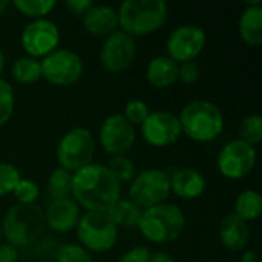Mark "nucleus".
<instances>
[{"label":"nucleus","instance_id":"obj_27","mask_svg":"<svg viewBox=\"0 0 262 262\" xmlns=\"http://www.w3.org/2000/svg\"><path fill=\"white\" fill-rule=\"evenodd\" d=\"M241 141L256 147L262 141V118L258 114L247 115L239 124V137Z\"/></svg>","mask_w":262,"mask_h":262},{"label":"nucleus","instance_id":"obj_18","mask_svg":"<svg viewBox=\"0 0 262 262\" xmlns=\"http://www.w3.org/2000/svg\"><path fill=\"white\" fill-rule=\"evenodd\" d=\"M83 28L92 37H107L118 29V12L111 5H94L83 17Z\"/></svg>","mask_w":262,"mask_h":262},{"label":"nucleus","instance_id":"obj_6","mask_svg":"<svg viewBox=\"0 0 262 262\" xmlns=\"http://www.w3.org/2000/svg\"><path fill=\"white\" fill-rule=\"evenodd\" d=\"M97 143L91 130L86 127H74L68 130L57 144L58 167L74 173L94 161Z\"/></svg>","mask_w":262,"mask_h":262},{"label":"nucleus","instance_id":"obj_32","mask_svg":"<svg viewBox=\"0 0 262 262\" xmlns=\"http://www.w3.org/2000/svg\"><path fill=\"white\" fill-rule=\"evenodd\" d=\"M149 114H150L149 106L143 100L135 98V100H130L126 103L123 117L135 127V126H141L144 123V120L149 117Z\"/></svg>","mask_w":262,"mask_h":262},{"label":"nucleus","instance_id":"obj_26","mask_svg":"<svg viewBox=\"0 0 262 262\" xmlns=\"http://www.w3.org/2000/svg\"><path fill=\"white\" fill-rule=\"evenodd\" d=\"M11 5L26 17L32 20L46 18V15L55 8L57 2L54 0H14Z\"/></svg>","mask_w":262,"mask_h":262},{"label":"nucleus","instance_id":"obj_19","mask_svg":"<svg viewBox=\"0 0 262 262\" xmlns=\"http://www.w3.org/2000/svg\"><path fill=\"white\" fill-rule=\"evenodd\" d=\"M220 241L230 252L244 250L250 241L249 224L235 213L224 216L220 226Z\"/></svg>","mask_w":262,"mask_h":262},{"label":"nucleus","instance_id":"obj_4","mask_svg":"<svg viewBox=\"0 0 262 262\" xmlns=\"http://www.w3.org/2000/svg\"><path fill=\"white\" fill-rule=\"evenodd\" d=\"M181 130L196 143H210L224 130L223 111L209 100L189 101L178 115Z\"/></svg>","mask_w":262,"mask_h":262},{"label":"nucleus","instance_id":"obj_11","mask_svg":"<svg viewBox=\"0 0 262 262\" xmlns=\"http://www.w3.org/2000/svg\"><path fill=\"white\" fill-rule=\"evenodd\" d=\"M20 43L28 57L41 60L60 45V29L48 18H38L29 21L20 35Z\"/></svg>","mask_w":262,"mask_h":262},{"label":"nucleus","instance_id":"obj_31","mask_svg":"<svg viewBox=\"0 0 262 262\" xmlns=\"http://www.w3.org/2000/svg\"><path fill=\"white\" fill-rule=\"evenodd\" d=\"M20 180L21 175L14 164L0 163V196L12 193Z\"/></svg>","mask_w":262,"mask_h":262},{"label":"nucleus","instance_id":"obj_15","mask_svg":"<svg viewBox=\"0 0 262 262\" xmlns=\"http://www.w3.org/2000/svg\"><path fill=\"white\" fill-rule=\"evenodd\" d=\"M137 54L135 38L127 35L126 32L117 29L111 35H107L100 48V63L107 72H123L126 71Z\"/></svg>","mask_w":262,"mask_h":262},{"label":"nucleus","instance_id":"obj_36","mask_svg":"<svg viewBox=\"0 0 262 262\" xmlns=\"http://www.w3.org/2000/svg\"><path fill=\"white\" fill-rule=\"evenodd\" d=\"M92 6H94L92 0H68L66 2V8L75 17H83Z\"/></svg>","mask_w":262,"mask_h":262},{"label":"nucleus","instance_id":"obj_23","mask_svg":"<svg viewBox=\"0 0 262 262\" xmlns=\"http://www.w3.org/2000/svg\"><path fill=\"white\" fill-rule=\"evenodd\" d=\"M238 218L247 224L256 221L262 213V196L258 190L249 189L241 192L235 200V212Z\"/></svg>","mask_w":262,"mask_h":262},{"label":"nucleus","instance_id":"obj_3","mask_svg":"<svg viewBox=\"0 0 262 262\" xmlns=\"http://www.w3.org/2000/svg\"><path fill=\"white\" fill-rule=\"evenodd\" d=\"M118 12V28L132 38L157 32L167 21L169 5L163 0H124Z\"/></svg>","mask_w":262,"mask_h":262},{"label":"nucleus","instance_id":"obj_12","mask_svg":"<svg viewBox=\"0 0 262 262\" xmlns=\"http://www.w3.org/2000/svg\"><path fill=\"white\" fill-rule=\"evenodd\" d=\"M143 140L152 147H169L175 144L181 135L178 115L170 111H154L140 126Z\"/></svg>","mask_w":262,"mask_h":262},{"label":"nucleus","instance_id":"obj_37","mask_svg":"<svg viewBox=\"0 0 262 262\" xmlns=\"http://www.w3.org/2000/svg\"><path fill=\"white\" fill-rule=\"evenodd\" d=\"M18 250L8 243H0V262H17Z\"/></svg>","mask_w":262,"mask_h":262},{"label":"nucleus","instance_id":"obj_16","mask_svg":"<svg viewBox=\"0 0 262 262\" xmlns=\"http://www.w3.org/2000/svg\"><path fill=\"white\" fill-rule=\"evenodd\" d=\"M81 216L80 206L72 200H58L51 201L45 212L46 227L55 233H69L75 230Z\"/></svg>","mask_w":262,"mask_h":262},{"label":"nucleus","instance_id":"obj_10","mask_svg":"<svg viewBox=\"0 0 262 262\" xmlns=\"http://www.w3.org/2000/svg\"><path fill=\"white\" fill-rule=\"evenodd\" d=\"M256 149L239 138L230 140L216 157V167L227 180H243L252 173L256 166Z\"/></svg>","mask_w":262,"mask_h":262},{"label":"nucleus","instance_id":"obj_2","mask_svg":"<svg viewBox=\"0 0 262 262\" xmlns=\"http://www.w3.org/2000/svg\"><path fill=\"white\" fill-rule=\"evenodd\" d=\"M5 243L12 247L26 249L34 246L46 229L45 212L37 204L11 206L0 223Z\"/></svg>","mask_w":262,"mask_h":262},{"label":"nucleus","instance_id":"obj_39","mask_svg":"<svg viewBox=\"0 0 262 262\" xmlns=\"http://www.w3.org/2000/svg\"><path fill=\"white\" fill-rule=\"evenodd\" d=\"M241 262H258V255H256V252H253V250H247V252L243 255Z\"/></svg>","mask_w":262,"mask_h":262},{"label":"nucleus","instance_id":"obj_30","mask_svg":"<svg viewBox=\"0 0 262 262\" xmlns=\"http://www.w3.org/2000/svg\"><path fill=\"white\" fill-rule=\"evenodd\" d=\"M12 195L17 200V204H35L40 195V187L35 181L21 178L15 186Z\"/></svg>","mask_w":262,"mask_h":262},{"label":"nucleus","instance_id":"obj_21","mask_svg":"<svg viewBox=\"0 0 262 262\" xmlns=\"http://www.w3.org/2000/svg\"><path fill=\"white\" fill-rule=\"evenodd\" d=\"M239 35L244 43L258 46L262 43V3L261 0L249 2L239 17Z\"/></svg>","mask_w":262,"mask_h":262},{"label":"nucleus","instance_id":"obj_40","mask_svg":"<svg viewBox=\"0 0 262 262\" xmlns=\"http://www.w3.org/2000/svg\"><path fill=\"white\" fill-rule=\"evenodd\" d=\"M9 5H11L9 2H6V0H0V15L6 11V8H8Z\"/></svg>","mask_w":262,"mask_h":262},{"label":"nucleus","instance_id":"obj_9","mask_svg":"<svg viewBox=\"0 0 262 262\" xmlns=\"http://www.w3.org/2000/svg\"><path fill=\"white\" fill-rule=\"evenodd\" d=\"M41 64V78L48 83L60 88L75 84L83 72L84 64L81 57L66 48H58L45 58L40 60Z\"/></svg>","mask_w":262,"mask_h":262},{"label":"nucleus","instance_id":"obj_29","mask_svg":"<svg viewBox=\"0 0 262 262\" xmlns=\"http://www.w3.org/2000/svg\"><path fill=\"white\" fill-rule=\"evenodd\" d=\"M14 106H15L14 89L8 81L0 78V127L11 120Z\"/></svg>","mask_w":262,"mask_h":262},{"label":"nucleus","instance_id":"obj_7","mask_svg":"<svg viewBox=\"0 0 262 262\" xmlns=\"http://www.w3.org/2000/svg\"><path fill=\"white\" fill-rule=\"evenodd\" d=\"M80 246L89 253H104L114 249L118 239V227L106 213L86 212L75 227Z\"/></svg>","mask_w":262,"mask_h":262},{"label":"nucleus","instance_id":"obj_34","mask_svg":"<svg viewBox=\"0 0 262 262\" xmlns=\"http://www.w3.org/2000/svg\"><path fill=\"white\" fill-rule=\"evenodd\" d=\"M201 77V69L196 61H186L178 64V80L184 84H195Z\"/></svg>","mask_w":262,"mask_h":262},{"label":"nucleus","instance_id":"obj_24","mask_svg":"<svg viewBox=\"0 0 262 262\" xmlns=\"http://www.w3.org/2000/svg\"><path fill=\"white\" fill-rule=\"evenodd\" d=\"M48 196L51 201L72 198V173L57 167L48 178Z\"/></svg>","mask_w":262,"mask_h":262},{"label":"nucleus","instance_id":"obj_14","mask_svg":"<svg viewBox=\"0 0 262 262\" xmlns=\"http://www.w3.org/2000/svg\"><path fill=\"white\" fill-rule=\"evenodd\" d=\"M100 144L111 157L126 155L135 144L137 130L123 117V114H112L104 118L100 127Z\"/></svg>","mask_w":262,"mask_h":262},{"label":"nucleus","instance_id":"obj_43","mask_svg":"<svg viewBox=\"0 0 262 262\" xmlns=\"http://www.w3.org/2000/svg\"><path fill=\"white\" fill-rule=\"evenodd\" d=\"M41 262H55V261H41Z\"/></svg>","mask_w":262,"mask_h":262},{"label":"nucleus","instance_id":"obj_13","mask_svg":"<svg viewBox=\"0 0 262 262\" xmlns=\"http://www.w3.org/2000/svg\"><path fill=\"white\" fill-rule=\"evenodd\" d=\"M206 32L195 25H181L175 28L166 41L167 57L181 64L186 61H195L206 46Z\"/></svg>","mask_w":262,"mask_h":262},{"label":"nucleus","instance_id":"obj_17","mask_svg":"<svg viewBox=\"0 0 262 262\" xmlns=\"http://www.w3.org/2000/svg\"><path fill=\"white\" fill-rule=\"evenodd\" d=\"M170 193L181 200H198L207 187L206 177L193 167H178L169 173Z\"/></svg>","mask_w":262,"mask_h":262},{"label":"nucleus","instance_id":"obj_20","mask_svg":"<svg viewBox=\"0 0 262 262\" xmlns=\"http://www.w3.org/2000/svg\"><path fill=\"white\" fill-rule=\"evenodd\" d=\"M146 80L157 89H167L178 81V63L167 55L154 57L146 68Z\"/></svg>","mask_w":262,"mask_h":262},{"label":"nucleus","instance_id":"obj_41","mask_svg":"<svg viewBox=\"0 0 262 262\" xmlns=\"http://www.w3.org/2000/svg\"><path fill=\"white\" fill-rule=\"evenodd\" d=\"M3 69H5V54L0 48V74L3 72Z\"/></svg>","mask_w":262,"mask_h":262},{"label":"nucleus","instance_id":"obj_1","mask_svg":"<svg viewBox=\"0 0 262 262\" xmlns=\"http://www.w3.org/2000/svg\"><path fill=\"white\" fill-rule=\"evenodd\" d=\"M121 198V184L103 164H89L72 173V200L86 212L107 213Z\"/></svg>","mask_w":262,"mask_h":262},{"label":"nucleus","instance_id":"obj_35","mask_svg":"<svg viewBox=\"0 0 262 262\" xmlns=\"http://www.w3.org/2000/svg\"><path fill=\"white\" fill-rule=\"evenodd\" d=\"M149 259H150V250L147 247L137 246L127 250L126 253H123L118 262H149Z\"/></svg>","mask_w":262,"mask_h":262},{"label":"nucleus","instance_id":"obj_8","mask_svg":"<svg viewBox=\"0 0 262 262\" xmlns=\"http://www.w3.org/2000/svg\"><path fill=\"white\" fill-rule=\"evenodd\" d=\"M169 195V173L157 167L138 172L129 186V200L143 210L166 203Z\"/></svg>","mask_w":262,"mask_h":262},{"label":"nucleus","instance_id":"obj_42","mask_svg":"<svg viewBox=\"0 0 262 262\" xmlns=\"http://www.w3.org/2000/svg\"><path fill=\"white\" fill-rule=\"evenodd\" d=\"M2 239H3V235H2V226H0V243H2Z\"/></svg>","mask_w":262,"mask_h":262},{"label":"nucleus","instance_id":"obj_5","mask_svg":"<svg viewBox=\"0 0 262 262\" xmlns=\"http://www.w3.org/2000/svg\"><path fill=\"white\" fill-rule=\"evenodd\" d=\"M152 244H169L178 239L186 227L184 212L172 203H161L144 209L137 226Z\"/></svg>","mask_w":262,"mask_h":262},{"label":"nucleus","instance_id":"obj_28","mask_svg":"<svg viewBox=\"0 0 262 262\" xmlns=\"http://www.w3.org/2000/svg\"><path fill=\"white\" fill-rule=\"evenodd\" d=\"M109 172L118 180V183H130L135 175H137V167L135 163L127 157V155H120V157H112L109 164L106 166Z\"/></svg>","mask_w":262,"mask_h":262},{"label":"nucleus","instance_id":"obj_25","mask_svg":"<svg viewBox=\"0 0 262 262\" xmlns=\"http://www.w3.org/2000/svg\"><path fill=\"white\" fill-rule=\"evenodd\" d=\"M11 74H12V78L21 84H34L41 78L40 60L23 55L12 63Z\"/></svg>","mask_w":262,"mask_h":262},{"label":"nucleus","instance_id":"obj_38","mask_svg":"<svg viewBox=\"0 0 262 262\" xmlns=\"http://www.w3.org/2000/svg\"><path fill=\"white\" fill-rule=\"evenodd\" d=\"M149 262H177V261H175V258H173L169 252L160 250V252L150 253V259H149Z\"/></svg>","mask_w":262,"mask_h":262},{"label":"nucleus","instance_id":"obj_22","mask_svg":"<svg viewBox=\"0 0 262 262\" xmlns=\"http://www.w3.org/2000/svg\"><path fill=\"white\" fill-rule=\"evenodd\" d=\"M143 209H140L134 201H130L129 198H120L106 213L111 221L117 226V227H123V229H132L137 227L141 218Z\"/></svg>","mask_w":262,"mask_h":262},{"label":"nucleus","instance_id":"obj_33","mask_svg":"<svg viewBox=\"0 0 262 262\" xmlns=\"http://www.w3.org/2000/svg\"><path fill=\"white\" fill-rule=\"evenodd\" d=\"M55 262H94L91 253L78 244H64L58 249Z\"/></svg>","mask_w":262,"mask_h":262}]
</instances>
